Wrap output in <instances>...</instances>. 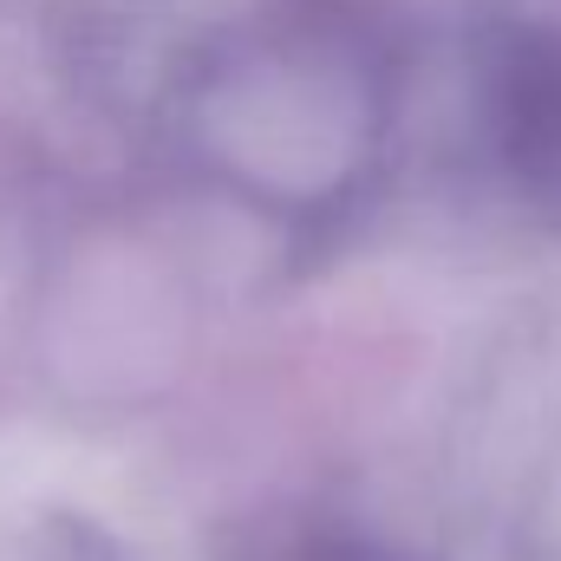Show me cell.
Wrapping results in <instances>:
<instances>
[{
    "mask_svg": "<svg viewBox=\"0 0 561 561\" xmlns=\"http://www.w3.org/2000/svg\"><path fill=\"white\" fill-rule=\"evenodd\" d=\"M307 561H379V556H353V549H333V542H320V549H307Z\"/></svg>",
    "mask_w": 561,
    "mask_h": 561,
    "instance_id": "1",
    "label": "cell"
}]
</instances>
